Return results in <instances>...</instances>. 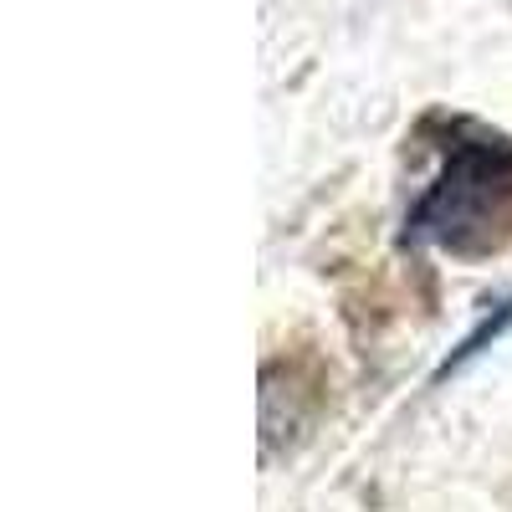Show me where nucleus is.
Returning a JSON list of instances; mask_svg holds the SVG:
<instances>
[{"instance_id": "f257e3e1", "label": "nucleus", "mask_w": 512, "mask_h": 512, "mask_svg": "<svg viewBox=\"0 0 512 512\" xmlns=\"http://www.w3.org/2000/svg\"><path fill=\"white\" fill-rule=\"evenodd\" d=\"M512 216V144L492 134L456 139L441 180L410 210V241H436L456 256L492 246V226Z\"/></svg>"}]
</instances>
